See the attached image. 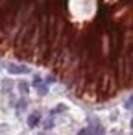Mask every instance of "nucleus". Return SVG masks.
Segmentation results:
<instances>
[{"label":"nucleus","instance_id":"f257e3e1","mask_svg":"<svg viewBox=\"0 0 133 135\" xmlns=\"http://www.w3.org/2000/svg\"><path fill=\"white\" fill-rule=\"evenodd\" d=\"M8 70H9L11 74H26V72H28L26 67H19V65H8Z\"/></svg>","mask_w":133,"mask_h":135},{"label":"nucleus","instance_id":"f03ea898","mask_svg":"<svg viewBox=\"0 0 133 135\" xmlns=\"http://www.w3.org/2000/svg\"><path fill=\"white\" fill-rule=\"evenodd\" d=\"M28 124H30V128H35V126L39 124V113H32V115H30Z\"/></svg>","mask_w":133,"mask_h":135}]
</instances>
